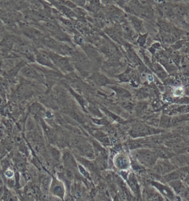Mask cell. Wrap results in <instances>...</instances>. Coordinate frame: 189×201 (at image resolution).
Segmentation results:
<instances>
[{
    "instance_id": "cell-16",
    "label": "cell",
    "mask_w": 189,
    "mask_h": 201,
    "mask_svg": "<svg viewBox=\"0 0 189 201\" xmlns=\"http://www.w3.org/2000/svg\"><path fill=\"white\" fill-rule=\"evenodd\" d=\"M63 160L67 167H69L71 168L77 166L76 160L70 152H67L64 153L63 155Z\"/></svg>"
},
{
    "instance_id": "cell-40",
    "label": "cell",
    "mask_w": 189,
    "mask_h": 201,
    "mask_svg": "<svg viewBox=\"0 0 189 201\" xmlns=\"http://www.w3.org/2000/svg\"><path fill=\"white\" fill-rule=\"evenodd\" d=\"M157 153L159 156L163 157V158H168L170 157V153H169V151H167L166 150H164L163 148L159 149L157 151Z\"/></svg>"
},
{
    "instance_id": "cell-7",
    "label": "cell",
    "mask_w": 189,
    "mask_h": 201,
    "mask_svg": "<svg viewBox=\"0 0 189 201\" xmlns=\"http://www.w3.org/2000/svg\"><path fill=\"white\" fill-rule=\"evenodd\" d=\"M159 132H160V131L157 130L156 129L152 128L146 125L139 124L134 126L133 128L131 129L130 135L134 138H137L152 135L158 133Z\"/></svg>"
},
{
    "instance_id": "cell-4",
    "label": "cell",
    "mask_w": 189,
    "mask_h": 201,
    "mask_svg": "<svg viewBox=\"0 0 189 201\" xmlns=\"http://www.w3.org/2000/svg\"><path fill=\"white\" fill-rule=\"evenodd\" d=\"M72 143L79 152L87 158L92 160L96 157V152L93 147L91 146L89 143L83 138L78 137L75 138H73Z\"/></svg>"
},
{
    "instance_id": "cell-17",
    "label": "cell",
    "mask_w": 189,
    "mask_h": 201,
    "mask_svg": "<svg viewBox=\"0 0 189 201\" xmlns=\"http://www.w3.org/2000/svg\"><path fill=\"white\" fill-rule=\"evenodd\" d=\"M78 161L82 164H83V165L86 167V168L88 169L90 171H96L98 169L96 163H94L91 160H86L83 158H79L78 159Z\"/></svg>"
},
{
    "instance_id": "cell-25",
    "label": "cell",
    "mask_w": 189,
    "mask_h": 201,
    "mask_svg": "<svg viewBox=\"0 0 189 201\" xmlns=\"http://www.w3.org/2000/svg\"><path fill=\"white\" fill-rule=\"evenodd\" d=\"M161 37L163 40L168 43L174 42L177 39V36L172 34V33L166 32L164 31L161 33Z\"/></svg>"
},
{
    "instance_id": "cell-15",
    "label": "cell",
    "mask_w": 189,
    "mask_h": 201,
    "mask_svg": "<svg viewBox=\"0 0 189 201\" xmlns=\"http://www.w3.org/2000/svg\"><path fill=\"white\" fill-rule=\"evenodd\" d=\"M94 138L104 144L109 145L111 143L110 139L109 138L108 136L106 135V133H104L102 131L99 130H95L92 133Z\"/></svg>"
},
{
    "instance_id": "cell-45",
    "label": "cell",
    "mask_w": 189,
    "mask_h": 201,
    "mask_svg": "<svg viewBox=\"0 0 189 201\" xmlns=\"http://www.w3.org/2000/svg\"><path fill=\"white\" fill-rule=\"evenodd\" d=\"M114 1H118V0H114Z\"/></svg>"
},
{
    "instance_id": "cell-27",
    "label": "cell",
    "mask_w": 189,
    "mask_h": 201,
    "mask_svg": "<svg viewBox=\"0 0 189 201\" xmlns=\"http://www.w3.org/2000/svg\"><path fill=\"white\" fill-rule=\"evenodd\" d=\"M160 165L159 171H161L163 174H167L173 169V167L170 163H169L168 161H163Z\"/></svg>"
},
{
    "instance_id": "cell-42",
    "label": "cell",
    "mask_w": 189,
    "mask_h": 201,
    "mask_svg": "<svg viewBox=\"0 0 189 201\" xmlns=\"http://www.w3.org/2000/svg\"><path fill=\"white\" fill-rule=\"evenodd\" d=\"M163 10L164 11L165 13H166L168 15H170L174 14L173 10H172V7L170 6L169 5H166L164 6L163 8Z\"/></svg>"
},
{
    "instance_id": "cell-44",
    "label": "cell",
    "mask_w": 189,
    "mask_h": 201,
    "mask_svg": "<svg viewBox=\"0 0 189 201\" xmlns=\"http://www.w3.org/2000/svg\"><path fill=\"white\" fill-rule=\"evenodd\" d=\"M5 175L6 177H7L8 178H11L13 176V172L10 170H8L6 171Z\"/></svg>"
},
{
    "instance_id": "cell-43",
    "label": "cell",
    "mask_w": 189,
    "mask_h": 201,
    "mask_svg": "<svg viewBox=\"0 0 189 201\" xmlns=\"http://www.w3.org/2000/svg\"><path fill=\"white\" fill-rule=\"evenodd\" d=\"M72 1L80 6H83L86 3V0H72Z\"/></svg>"
},
{
    "instance_id": "cell-26",
    "label": "cell",
    "mask_w": 189,
    "mask_h": 201,
    "mask_svg": "<svg viewBox=\"0 0 189 201\" xmlns=\"http://www.w3.org/2000/svg\"><path fill=\"white\" fill-rule=\"evenodd\" d=\"M170 185L172 187L174 190L176 191L177 194H182L185 191V187L180 181H175L174 182L171 181Z\"/></svg>"
},
{
    "instance_id": "cell-2",
    "label": "cell",
    "mask_w": 189,
    "mask_h": 201,
    "mask_svg": "<svg viewBox=\"0 0 189 201\" xmlns=\"http://www.w3.org/2000/svg\"><path fill=\"white\" fill-rule=\"evenodd\" d=\"M71 58L74 68L79 72L87 73L91 71L93 64L86 53L75 50Z\"/></svg>"
},
{
    "instance_id": "cell-29",
    "label": "cell",
    "mask_w": 189,
    "mask_h": 201,
    "mask_svg": "<svg viewBox=\"0 0 189 201\" xmlns=\"http://www.w3.org/2000/svg\"><path fill=\"white\" fill-rule=\"evenodd\" d=\"M172 10H173L174 15L179 16V17L183 16L186 14V12H187L186 8L183 6L180 5L175 6L173 7Z\"/></svg>"
},
{
    "instance_id": "cell-8",
    "label": "cell",
    "mask_w": 189,
    "mask_h": 201,
    "mask_svg": "<svg viewBox=\"0 0 189 201\" xmlns=\"http://www.w3.org/2000/svg\"><path fill=\"white\" fill-rule=\"evenodd\" d=\"M49 189L53 195L63 200L64 199L66 193L65 187L63 183L56 177H53Z\"/></svg>"
},
{
    "instance_id": "cell-33",
    "label": "cell",
    "mask_w": 189,
    "mask_h": 201,
    "mask_svg": "<svg viewBox=\"0 0 189 201\" xmlns=\"http://www.w3.org/2000/svg\"><path fill=\"white\" fill-rule=\"evenodd\" d=\"M154 69L156 74L158 75L160 78H165L167 77V73L160 65H159V64H155L154 66Z\"/></svg>"
},
{
    "instance_id": "cell-14",
    "label": "cell",
    "mask_w": 189,
    "mask_h": 201,
    "mask_svg": "<svg viewBox=\"0 0 189 201\" xmlns=\"http://www.w3.org/2000/svg\"><path fill=\"white\" fill-rule=\"evenodd\" d=\"M96 163L98 169L104 170L108 166V156L106 153V150L96 156Z\"/></svg>"
},
{
    "instance_id": "cell-12",
    "label": "cell",
    "mask_w": 189,
    "mask_h": 201,
    "mask_svg": "<svg viewBox=\"0 0 189 201\" xmlns=\"http://www.w3.org/2000/svg\"><path fill=\"white\" fill-rule=\"evenodd\" d=\"M99 46L101 52L109 58H114L117 54L116 48L111 43L104 42Z\"/></svg>"
},
{
    "instance_id": "cell-31",
    "label": "cell",
    "mask_w": 189,
    "mask_h": 201,
    "mask_svg": "<svg viewBox=\"0 0 189 201\" xmlns=\"http://www.w3.org/2000/svg\"><path fill=\"white\" fill-rule=\"evenodd\" d=\"M88 108L91 113L93 114L96 116H98L99 118L103 117V114L101 113V111L94 104L92 103L89 104Z\"/></svg>"
},
{
    "instance_id": "cell-6",
    "label": "cell",
    "mask_w": 189,
    "mask_h": 201,
    "mask_svg": "<svg viewBox=\"0 0 189 201\" xmlns=\"http://www.w3.org/2000/svg\"><path fill=\"white\" fill-rule=\"evenodd\" d=\"M15 50L18 54L22 55L31 63L35 62V52L32 49V47L27 43L20 42L18 43L17 46H15Z\"/></svg>"
},
{
    "instance_id": "cell-21",
    "label": "cell",
    "mask_w": 189,
    "mask_h": 201,
    "mask_svg": "<svg viewBox=\"0 0 189 201\" xmlns=\"http://www.w3.org/2000/svg\"><path fill=\"white\" fill-rule=\"evenodd\" d=\"M40 122H41V124L42 126L43 130L45 131V133L46 134V135L48 136V138H50V139L54 138L55 135H56L54 131L53 130L50 126H48L47 124L45 123L43 119H40Z\"/></svg>"
},
{
    "instance_id": "cell-10",
    "label": "cell",
    "mask_w": 189,
    "mask_h": 201,
    "mask_svg": "<svg viewBox=\"0 0 189 201\" xmlns=\"http://www.w3.org/2000/svg\"><path fill=\"white\" fill-rule=\"evenodd\" d=\"M89 79L97 85L101 86L113 84L112 80L109 79L106 76L98 72H94L89 77Z\"/></svg>"
},
{
    "instance_id": "cell-20",
    "label": "cell",
    "mask_w": 189,
    "mask_h": 201,
    "mask_svg": "<svg viewBox=\"0 0 189 201\" xmlns=\"http://www.w3.org/2000/svg\"><path fill=\"white\" fill-rule=\"evenodd\" d=\"M31 113L33 114L34 115H42V114H45L46 112H45V109L43 108V106L40 105V104L34 103L30 107Z\"/></svg>"
},
{
    "instance_id": "cell-19",
    "label": "cell",
    "mask_w": 189,
    "mask_h": 201,
    "mask_svg": "<svg viewBox=\"0 0 189 201\" xmlns=\"http://www.w3.org/2000/svg\"><path fill=\"white\" fill-rule=\"evenodd\" d=\"M128 183L130 186L131 190L133 191L135 194L138 195L139 194V187L138 182L135 177L133 175H130L129 176L128 180Z\"/></svg>"
},
{
    "instance_id": "cell-37",
    "label": "cell",
    "mask_w": 189,
    "mask_h": 201,
    "mask_svg": "<svg viewBox=\"0 0 189 201\" xmlns=\"http://www.w3.org/2000/svg\"><path fill=\"white\" fill-rule=\"evenodd\" d=\"M78 167V170L79 171V172L81 173V175H82L83 176L86 177V179L91 180V176H90V174L89 173L88 171H87L84 166L81 165H77Z\"/></svg>"
},
{
    "instance_id": "cell-3",
    "label": "cell",
    "mask_w": 189,
    "mask_h": 201,
    "mask_svg": "<svg viewBox=\"0 0 189 201\" xmlns=\"http://www.w3.org/2000/svg\"><path fill=\"white\" fill-rule=\"evenodd\" d=\"M134 157L142 165L150 167L154 166L158 159L157 152L147 150L141 149L134 152Z\"/></svg>"
},
{
    "instance_id": "cell-38",
    "label": "cell",
    "mask_w": 189,
    "mask_h": 201,
    "mask_svg": "<svg viewBox=\"0 0 189 201\" xmlns=\"http://www.w3.org/2000/svg\"><path fill=\"white\" fill-rule=\"evenodd\" d=\"M69 90H70V91L72 93V94H73V96L76 98L78 103H79V104H81L82 107L84 108V106H85V101H84L83 98H82L81 96H79L77 93H75L72 89H69Z\"/></svg>"
},
{
    "instance_id": "cell-18",
    "label": "cell",
    "mask_w": 189,
    "mask_h": 201,
    "mask_svg": "<svg viewBox=\"0 0 189 201\" xmlns=\"http://www.w3.org/2000/svg\"><path fill=\"white\" fill-rule=\"evenodd\" d=\"M110 88L113 89L117 96H119L122 98H129L130 96V94L125 89L119 86H111Z\"/></svg>"
},
{
    "instance_id": "cell-28",
    "label": "cell",
    "mask_w": 189,
    "mask_h": 201,
    "mask_svg": "<svg viewBox=\"0 0 189 201\" xmlns=\"http://www.w3.org/2000/svg\"><path fill=\"white\" fill-rule=\"evenodd\" d=\"M102 110L103 111V112L106 114V115L108 116L109 118L113 119V120L116 121L118 123H122L123 122L124 120L122 119L119 118V116L116 115V114L111 113V111L108 110V109H106V108H102Z\"/></svg>"
},
{
    "instance_id": "cell-9",
    "label": "cell",
    "mask_w": 189,
    "mask_h": 201,
    "mask_svg": "<svg viewBox=\"0 0 189 201\" xmlns=\"http://www.w3.org/2000/svg\"><path fill=\"white\" fill-rule=\"evenodd\" d=\"M20 73L25 78L40 82L42 81V78L40 76V74L30 65L26 64L21 69Z\"/></svg>"
},
{
    "instance_id": "cell-36",
    "label": "cell",
    "mask_w": 189,
    "mask_h": 201,
    "mask_svg": "<svg viewBox=\"0 0 189 201\" xmlns=\"http://www.w3.org/2000/svg\"><path fill=\"white\" fill-rule=\"evenodd\" d=\"M93 147L94 150L96 152V155H98V154L102 152V151H104V148H103L101 145L99 144L98 142L97 141L93 140Z\"/></svg>"
},
{
    "instance_id": "cell-39",
    "label": "cell",
    "mask_w": 189,
    "mask_h": 201,
    "mask_svg": "<svg viewBox=\"0 0 189 201\" xmlns=\"http://www.w3.org/2000/svg\"><path fill=\"white\" fill-rule=\"evenodd\" d=\"M178 177H179V174L175 172L167 175V176L165 177V179L167 181H172L177 180L178 179Z\"/></svg>"
},
{
    "instance_id": "cell-13",
    "label": "cell",
    "mask_w": 189,
    "mask_h": 201,
    "mask_svg": "<svg viewBox=\"0 0 189 201\" xmlns=\"http://www.w3.org/2000/svg\"><path fill=\"white\" fill-rule=\"evenodd\" d=\"M114 163L118 169L125 170L129 166V160L124 155H119L115 158Z\"/></svg>"
},
{
    "instance_id": "cell-5",
    "label": "cell",
    "mask_w": 189,
    "mask_h": 201,
    "mask_svg": "<svg viewBox=\"0 0 189 201\" xmlns=\"http://www.w3.org/2000/svg\"><path fill=\"white\" fill-rule=\"evenodd\" d=\"M35 62L47 68L52 69L58 72L55 65H54L50 56L48 54L47 50L35 49Z\"/></svg>"
},
{
    "instance_id": "cell-23",
    "label": "cell",
    "mask_w": 189,
    "mask_h": 201,
    "mask_svg": "<svg viewBox=\"0 0 189 201\" xmlns=\"http://www.w3.org/2000/svg\"><path fill=\"white\" fill-rule=\"evenodd\" d=\"M154 182V184H153V185L155 186V187H156L157 189H158L159 190L161 191L163 194H165L166 196L170 197L171 198H172V196H173V194H172L171 191L169 189V188H168L166 186H163V185L156 182Z\"/></svg>"
},
{
    "instance_id": "cell-41",
    "label": "cell",
    "mask_w": 189,
    "mask_h": 201,
    "mask_svg": "<svg viewBox=\"0 0 189 201\" xmlns=\"http://www.w3.org/2000/svg\"><path fill=\"white\" fill-rule=\"evenodd\" d=\"M74 42L78 45H81L82 47L83 45L85 44L83 38L78 35H75L74 36Z\"/></svg>"
},
{
    "instance_id": "cell-1",
    "label": "cell",
    "mask_w": 189,
    "mask_h": 201,
    "mask_svg": "<svg viewBox=\"0 0 189 201\" xmlns=\"http://www.w3.org/2000/svg\"><path fill=\"white\" fill-rule=\"evenodd\" d=\"M47 52L58 71L66 73H71L74 71V67L71 57L61 55L52 50H47Z\"/></svg>"
},
{
    "instance_id": "cell-30",
    "label": "cell",
    "mask_w": 189,
    "mask_h": 201,
    "mask_svg": "<svg viewBox=\"0 0 189 201\" xmlns=\"http://www.w3.org/2000/svg\"><path fill=\"white\" fill-rule=\"evenodd\" d=\"M132 75H131V70L128 69L125 72L118 76L119 81L122 82H126L130 80Z\"/></svg>"
},
{
    "instance_id": "cell-11",
    "label": "cell",
    "mask_w": 189,
    "mask_h": 201,
    "mask_svg": "<svg viewBox=\"0 0 189 201\" xmlns=\"http://www.w3.org/2000/svg\"><path fill=\"white\" fill-rule=\"evenodd\" d=\"M23 34L27 37L30 38L33 40H42L44 37L43 34L38 30V29L35 27H31L29 26H24L22 27Z\"/></svg>"
},
{
    "instance_id": "cell-32",
    "label": "cell",
    "mask_w": 189,
    "mask_h": 201,
    "mask_svg": "<svg viewBox=\"0 0 189 201\" xmlns=\"http://www.w3.org/2000/svg\"><path fill=\"white\" fill-rule=\"evenodd\" d=\"M50 152L52 158L56 161H59L61 159V154L58 149L52 147L50 148Z\"/></svg>"
},
{
    "instance_id": "cell-24",
    "label": "cell",
    "mask_w": 189,
    "mask_h": 201,
    "mask_svg": "<svg viewBox=\"0 0 189 201\" xmlns=\"http://www.w3.org/2000/svg\"><path fill=\"white\" fill-rule=\"evenodd\" d=\"M69 115L71 116V118H72L74 120L78 121V123H79L84 124L86 123V121L85 118H84L82 114L79 113L77 111H71L69 112Z\"/></svg>"
},
{
    "instance_id": "cell-35",
    "label": "cell",
    "mask_w": 189,
    "mask_h": 201,
    "mask_svg": "<svg viewBox=\"0 0 189 201\" xmlns=\"http://www.w3.org/2000/svg\"><path fill=\"white\" fill-rule=\"evenodd\" d=\"M91 118L94 123L98 125H108L109 124L108 121L106 119L102 118H99V119L92 118Z\"/></svg>"
},
{
    "instance_id": "cell-22",
    "label": "cell",
    "mask_w": 189,
    "mask_h": 201,
    "mask_svg": "<svg viewBox=\"0 0 189 201\" xmlns=\"http://www.w3.org/2000/svg\"><path fill=\"white\" fill-rule=\"evenodd\" d=\"M130 20L131 22V25L133 26L134 28L138 32H140L143 29V23L141 21L139 20L138 18L131 16L130 17Z\"/></svg>"
},
{
    "instance_id": "cell-34",
    "label": "cell",
    "mask_w": 189,
    "mask_h": 201,
    "mask_svg": "<svg viewBox=\"0 0 189 201\" xmlns=\"http://www.w3.org/2000/svg\"><path fill=\"white\" fill-rule=\"evenodd\" d=\"M159 25L160 27L161 28L164 32L168 33H172L173 30V28H172V26L168 24V23L164 22V21H161L159 23Z\"/></svg>"
}]
</instances>
